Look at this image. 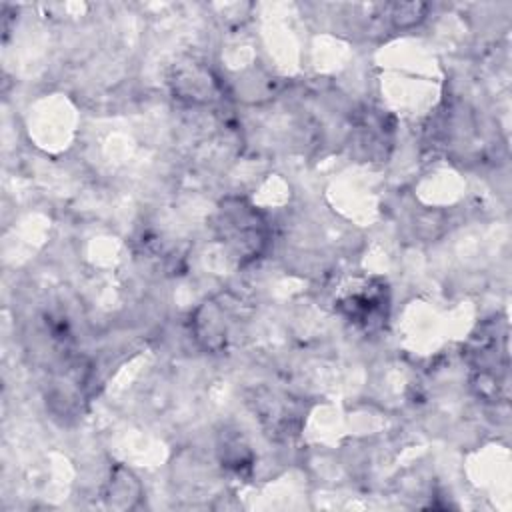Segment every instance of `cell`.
Returning <instances> with one entry per match:
<instances>
[{"label": "cell", "mask_w": 512, "mask_h": 512, "mask_svg": "<svg viewBox=\"0 0 512 512\" xmlns=\"http://www.w3.org/2000/svg\"><path fill=\"white\" fill-rule=\"evenodd\" d=\"M218 230L222 240L234 250L240 260L256 258L264 250L268 240L266 224L260 214L240 200H236L234 204L226 202L220 208Z\"/></svg>", "instance_id": "1"}, {"label": "cell", "mask_w": 512, "mask_h": 512, "mask_svg": "<svg viewBox=\"0 0 512 512\" xmlns=\"http://www.w3.org/2000/svg\"><path fill=\"white\" fill-rule=\"evenodd\" d=\"M384 292H386L384 286L364 284L360 286V290H354L352 294L342 298L340 306L346 310L348 318H352L354 322L362 326H372L384 316V304H386Z\"/></svg>", "instance_id": "2"}]
</instances>
